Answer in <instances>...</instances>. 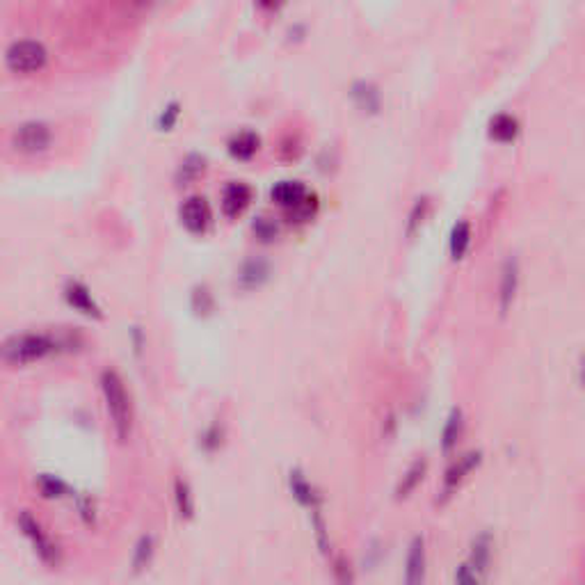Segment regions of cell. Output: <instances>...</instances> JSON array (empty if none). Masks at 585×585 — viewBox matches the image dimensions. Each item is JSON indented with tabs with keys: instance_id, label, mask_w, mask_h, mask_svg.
I'll list each match as a JSON object with an SVG mask.
<instances>
[{
	"instance_id": "6da1fadb",
	"label": "cell",
	"mask_w": 585,
	"mask_h": 585,
	"mask_svg": "<svg viewBox=\"0 0 585 585\" xmlns=\"http://www.w3.org/2000/svg\"><path fill=\"white\" fill-rule=\"evenodd\" d=\"M64 348V341L51 332H21L7 336L0 343V364L10 368H23L39 364Z\"/></svg>"
},
{
	"instance_id": "7a4b0ae2",
	"label": "cell",
	"mask_w": 585,
	"mask_h": 585,
	"mask_svg": "<svg viewBox=\"0 0 585 585\" xmlns=\"http://www.w3.org/2000/svg\"><path fill=\"white\" fill-rule=\"evenodd\" d=\"M99 384H101L103 403H106L112 430H115L119 442H126L131 437V430H133V405H131L126 382L115 368H106L101 373V378H99Z\"/></svg>"
},
{
	"instance_id": "3957f363",
	"label": "cell",
	"mask_w": 585,
	"mask_h": 585,
	"mask_svg": "<svg viewBox=\"0 0 585 585\" xmlns=\"http://www.w3.org/2000/svg\"><path fill=\"white\" fill-rule=\"evenodd\" d=\"M16 528H19V533L23 535V540L30 544L35 558H37L44 567H48V570H58L64 560L62 547H60L58 540L51 535V531L44 526L42 519L32 515L30 510H21L16 515Z\"/></svg>"
},
{
	"instance_id": "277c9868",
	"label": "cell",
	"mask_w": 585,
	"mask_h": 585,
	"mask_svg": "<svg viewBox=\"0 0 585 585\" xmlns=\"http://www.w3.org/2000/svg\"><path fill=\"white\" fill-rule=\"evenodd\" d=\"M5 62L14 74H37L46 67L48 51L37 39H19L7 48Z\"/></svg>"
},
{
	"instance_id": "5b68a950",
	"label": "cell",
	"mask_w": 585,
	"mask_h": 585,
	"mask_svg": "<svg viewBox=\"0 0 585 585\" xmlns=\"http://www.w3.org/2000/svg\"><path fill=\"white\" fill-rule=\"evenodd\" d=\"M53 142V131L44 122H26L12 135V147L21 154H42Z\"/></svg>"
},
{
	"instance_id": "8992f818",
	"label": "cell",
	"mask_w": 585,
	"mask_h": 585,
	"mask_svg": "<svg viewBox=\"0 0 585 585\" xmlns=\"http://www.w3.org/2000/svg\"><path fill=\"white\" fill-rule=\"evenodd\" d=\"M428 576V549L423 535H414L407 547L403 567V585H426Z\"/></svg>"
},
{
	"instance_id": "52a82bcc",
	"label": "cell",
	"mask_w": 585,
	"mask_h": 585,
	"mask_svg": "<svg viewBox=\"0 0 585 585\" xmlns=\"http://www.w3.org/2000/svg\"><path fill=\"white\" fill-rule=\"evenodd\" d=\"M483 462V453L480 451H469L464 453L462 458H458L451 467L446 469V474H444V483H442V501L451 499L455 492H458L460 485L464 483L474 469H478V464Z\"/></svg>"
},
{
	"instance_id": "ba28073f",
	"label": "cell",
	"mask_w": 585,
	"mask_h": 585,
	"mask_svg": "<svg viewBox=\"0 0 585 585\" xmlns=\"http://www.w3.org/2000/svg\"><path fill=\"white\" fill-rule=\"evenodd\" d=\"M179 215H181V222L186 224L188 229L195 231V234L206 231V227L211 224V218H213L211 206H208L206 197H202V195H192V197H188L186 202L181 204Z\"/></svg>"
},
{
	"instance_id": "9c48e42d",
	"label": "cell",
	"mask_w": 585,
	"mask_h": 585,
	"mask_svg": "<svg viewBox=\"0 0 585 585\" xmlns=\"http://www.w3.org/2000/svg\"><path fill=\"white\" fill-rule=\"evenodd\" d=\"M492 556H494V538H492V533H478V535L471 540V547H469V567H474L485 579L492 570Z\"/></svg>"
},
{
	"instance_id": "30bf717a",
	"label": "cell",
	"mask_w": 585,
	"mask_h": 585,
	"mask_svg": "<svg viewBox=\"0 0 585 585\" xmlns=\"http://www.w3.org/2000/svg\"><path fill=\"white\" fill-rule=\"evenodd\" d=\"M252 202V188L243 181H231L229 186L222 190V211L224 215H234L243 213Z\"/></svg>"
},
{
	"instance_id": "8fae6325",
	"label": "cell",
	"mask_w": 585,
	"mask_h": 585,
	"mask_svg": "<svg viewBox=\"0 0 585 585\" xmlns=\"http://www.w3.org/2000/svg\"><path fill=\"white\" fill-rule=\"evenodd\" d=\"M156 549H158V542H156L154 533H144L142 538L135 542L133 554H131V572H133V576L144 574L154 565Z\"/></svg>"
},
{
	"instance_id": "7c38bea8",
	"label": "cell",
	"mask_w": 585,
	"mask_h": 585,
	"mask_svg": "<svg viewBox=\"0 0 585 585\" xmlns=\"http://www.w3.org/2000/svg\"><path fill=\"white\" fill-rule=\"evenodd\" d=\"M64 298H67V302H69L76 311H80V314L94 316V318L101 316V309H99L96 300L92 298L90 288H87L85 284L69 282L67 288H64Z\"/></svg>"
},
{
	"instance_id": "4fadbf2b",
	"label": "cell",
	"mask_w": 585,
	"mask_h": 585,
	"mask_svg": "<svg viewBox=\"0 0 585 585\" xmlns=\"http://www.w3.org/2000/svg\"><path fill=\"white\" fill-rule=\"evenodd\" d=\"M517 284H519V263H517V259H512L510 256V259L503 263V270H501L499 302H501V311H503V314L508 311V307L512 304V300H515Z\"/></svg>"
},
{
	"instance_id": "5bb4252c",
	"label": "cell",
	"mask_w": 585,
	"mask_h": 585,
	"mask_svg": "<svg viewBox=\"0 0 585 585\" xmlns=\"http://www.w3.org/2000/svg\"><path fill=\"white\" fill-rule=\"evenodd\" d=\"M426 471H428V460L426 458L414 460V462L410 464V469L405 471L403 478L398 480V485H396V499H407V496L423 483Z\"/></svg>"
},
{
	"instance_id": "9a60e30c",
	"label": "cell",
	"mask_w": 585,
	"mask_h": 585,
	"mask_svg": "<svg viewBox=\"0 0 585 585\" xmlns=\"http://www.w3.org/2000/svg\"><path fill=\"white\" fill-rule=\"evenodd\" d=\"M307 195V188L300 181H279L277 186L272 188V199L282 204L284 208H295L300 202H304Z\"/></svg>"
},
{
	"instance_id": "2e32d148",
	"label": "cell",
	"mask_w": 585,
	"mask_h": 585,
	"mask_svg": "<svg viewBox=\"0 0 585 585\" xmlns=\"http://www.w3.org/2000/svg\"><path fill=\"white\" fill-rule=\"evenodd\" d=\"M464 430V414L460 407H453L451 414H448L446 423H444L442 430V451L451 453L453 448L458 446L460 437H462Z\"/></svg>"
},
{
	"instance_id": "e0dca14e",
	"label": "cell",
	"mask_w": 585,
	"mask_h": 585,
	"mask_svg": "<svg viewBox=\"0 0 585 585\" xmlns=\"http://www.w3.org/2000/svg\"><path fill=\"white\" fill-rule=\"evenodd\" d=\"M174 508L179 512L181 519H192L195 517V494H192V487L188 480L176 478L174 480Z\"/></svg>"
},
{
	"instance_id": "ac0fdd59",
	"label": "cell",
	"mask_w": 585,
	"mask_h": 585,
	"mask_svg": "<svg viewBox=\"0 0 585 585\" xmlns=\"http://www.w3.org/2000/svg\"><path fill=\"white\" fill-rule=\"evenodd\" d=\"M519 133V122L517 117L508 115V112H501L496 117H492L490 122V135L494 140H501V142H510V140L517 138Z\"/></svg>"
},
{
	"instance_id": "d6986e66",
	"label": "cell",
	"mask_w": 585,
	"mask_h": 585,
	"mask_svg": "<svg viewBox=\"0 0 585 585\" xmlns=\"http://www.w3.org/2000/svg\"><path fill=\"white\" fill-rule=\"evenodd\" d=\"M259 135L254 131H240V133L231 135L229 140V151L236 156V158H252L259 149Z\"/></svg>"
},
{
	"instance_id": "ffe728a7",
	"label": "cell",
	"mask_w": 585,
	"mask_h": 585,
	"mask_svg": "<svg viewBox=\"0 0 585 585\" xmlns=\"http://www.w3.org/2000/svg\"><path fill=\"white\" fill-rule=\"evenodd\" d=\"M291 492L304 508H311V510L318 508V496H316L314 487L307 483V478L300 471H291Z\"/></svg>"
},
{
	"instance_id": "44dd1931",
	"label": "cell",
	"mask_w": 585,
	"mask_h": 585,
	"mask_svg": "<svg viewBox=\"0 0 585 585\" xmlns=\"http://www.w3.org/2000/svg\"><path fill=\"white\" fill-rule=\"evenodd\" d=\"M266 277H268V263L261 261V259H252V261H247L238 275L240 284L247 288L259 286Z\"/></svg>"
},
{
	"instance_id": "7402d4cb",
	"label": "cell",
	"mask_w": 585,
	"mask_h": 585,
	"mask_svg": "<svg viewBox=\"0 0 585 585\" xmlns=\"http://www.w3.org/2000/svg\"><path fill=\"white\" fill-rule=\"evenodd\" d=\"M469 243H471V227H469V222H464L462 220V222L455 224L451 231V254L455 256V259H462Z\"/></svg>"
},
{
	"instance_id": "603a6c76",
	"label": "cell",
	"mask_w": 585,
	"mask_h": 585,
	"mask_svg": "<svg viewBox=\"0 0 585 585\" xmlns=\"http://www.w3.org/2000/svg\"><path fill=\"white\" fill-rule=\"evenodd\" d=\"M37 487L39 492H42L44 499H51V501L62 499V496L67 494V485H64V480H60L58 476H51V474L39 476Z\"/></svg>"
},
{
	"instance_id": "cb8c5ba5",
	"label": "cell",
	"mask_w": 585,
	"mask_h": 585,
	"mask_svg": "<svg viewBox=\"0 0 585 585\" xmlns=\"http://www.w3.org/2000/svg\"><path fill=\"white\" fill-rule=\"evenodd\" d=\"M453 585H485V579L469 563H460L453 572Z\"/></svg>"
},
{
	"instance_id": "d4e9b609",
	"label": "cell",
	"mask_w": 585,
	"mask_h": 585,
	"mask_svg": "<svg viewBox=\"0 0 585 585\" xmlns=\"http://www.w3.org/2000/svg\"><path fill=\"white\" fill-rule=\"evenodd\" d=\"M220 444H222V428H220L218 423H213V426H208L206 430H204L202 448L206 453H215L220 448Z\"/></svg>"
},
{
	"instance_id": "484cf974",
	"label": "cell",
	"mask_w": 585,
	"mask_h": 585,
	"mask_svg": "<svg viewBox=\"0 0 585 585\" xmlns=\"http://www.w3.org/2000/svg\"><path fill=\"white\" fill-rule=\"evenodd\" d=\"M199 172H204V158H202V156H188V158L181 163L179 176H181L183 181H190V179H195Z\"/></svg>"
},
{
	"instance_id": "4316f807",
	"label": "cell",
	"mask_w": 585,
	"mask_h": 585,
	"mask_svg": "<svg viewBox=\"0 0 585 585\" xmlns=\"http://www.w3.org/2000/svg\"><path fill=\"white\" fill-rule=\"evenodd\" d=\"M254 231H256V236H259V238L270 240V238H275V236H277V224L272 222L270 218H259L254 222Z\"/></svg>"
},
{
	"instance_id": "83f0119b",
	"label": "cell",
	"mask_w": 585,
	"mask_h": 585,
	"mask_svg": "<svg viewBox=\"0 0 585 585\" xmlns=\"http://www.w3.org/2000/svg\"><path fill=\"white\" fill-rule=\"evenodd\" d=\"M78 510H80V517H83V519H85L87 524L94 522V506H92V499L80 501Z\"/></svg>"
}]
</instances>
